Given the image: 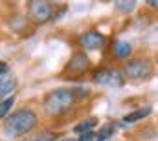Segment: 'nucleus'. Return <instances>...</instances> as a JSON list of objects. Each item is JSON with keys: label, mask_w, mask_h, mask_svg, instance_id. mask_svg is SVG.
Here are the masks:
<instances>
[{"label": "nucleus", "mask_w": 158, "mask_h": 141, "mask_svg": "<svg viewBox=\"0 0 158 141\" xmlns=\"http://www.w3.org/2000/svg\"><path fill=\"white\" fill-rule=\"evenodd\" d=\"M39 123V115L31 108H20L13 114H9L4 121V134L7 138H22L24 134L31 132Z\"/></svg>", "instance_id": "obj_1"}, {"label": "nucleus", "mask_w": 158, "mask_h": 141, "mask_svg": "<svg viewBox=\"0 0 158 141\" xmlns=\"http://www.w3.org/2000/svg\"><path fill=\"white\" fill-rule=\"evenodd\" d=\"M76 103H77V99L74 95V90L59 88V90H52L50 94H46V97L42 101V108L48 115L59 117V115H64L66 112H70Z\"/></svg>", "instance_id": "obj_2"}, {"label": "nucleus", "mask_w": 158, "mask_h": 141, "mask_svg": "<svg viewBox=\"0 0 158 141\" xmlns=\"http://www.w3.org/2000/svg\"><path fill=\"white\" fill-rule=\"evenodd\" d=\"M153 75V62L149 59H131L123 66V77L131 81H145Z\"/></svg>", "instance_id": "obj_3"}, {"label": "nucleus", "mask_w": 158, "mask_h": 141, "mask_svg": "<svg viewBox=\"0 0 158 141\" xmlns=\"http://www.w3.org/2000/svg\"><path fill=\"white\" fill-rule=\"evenodd\" d=\"M92 83L99 86H107V88H121L125 84V77L116 68H99L94 71Z\"/></svg>", "instance_id": "obj_4"}, {"label": "nucleus", "mask_w": 158, "mask_h": 141, "mask_svg": "<svg viewBox=\"0 0 158 141\" xmlns=\"http://www.w3.org/2000/svg\"><path fill=\"white\" fill-rule=\"evenodd\" d=\"M28 17L33 24H46L53 17V4L44 0H31L28 2Z\"/></svg>", "instance_id": "obj_5"}, {"label": "nucleus", "mask_w": 158, "mask_h": 141, "mask_svg": "<svg viewBox=\"0 0 158 141\" xmlns=\"http://www.w3.org/2000/svg\"><path fill=\"white\" fill-rule=\"evenodd\" d=\"M90 68V59L86 53L79 51V53H74V57L68 61V64L64 66V73L63 77H68V79H76V77H81L85 75Z\"/></svg>", "instance_id": "obj_6"}, {"label": "nucleus", "mask_w": 158, "mask_h": 141, "mask_svg": "<svg viewBox=\"0 0 158 141\" xmlns=\"http://www.w3.org/2000/svg\"><path fill=\"white\" fill-rule=\"evenodd\" d=\"M107 42V38L101 35L99 31H86L85 35H81L79 38V44L85 48V50H99L103 48Z\"/></svg>", "instance_id": "obj_7"}, {"label": "nucleus", "mask_w": 158, "mask_h": 141, "mask_svg": "<svg viewBox=\"0 0 158 141\" xmlns=\"http://www.w3.org/2000/svg\"><path fill=\"white\" fill-rule=\"evenodd\" d=\"M132 53V44L127 40H114L112 44V55L116 61H125Z\"/></svg>", "instance_id": "obj_8"}, {"label": "nucleus", "mask_w": 158, "mask_h": 141, "mask_svg": "<svg viewBox=\"0 0 158 141\" xmlns=\"http://www.w3.org/2000/svg\"><path fill=\"white\" fill-rule=\"evenodd\" d=\"M151 112H153V108H151V106H143V108H138V110H134V112L127 114V115L123 117V123L131 125V123L142 121V119H145L147 115H151Z\"/></svg>", "instance_id": "obj_9"}, {"label": "nucleus", "mask_w": 158, "mask_h": 141, "mask_svg": "<svg viewBox=\"0 0 158 141\" xmlns=\"http://www.w3.org/2000/svg\"><path fill=\"white\" fill-rule=\"evenodd\" d=\"M94 127H98V119H96V117H90V119H85V121L77 123V125L74 127V132L81 136V134H85V132H90Z\"/></svg>", "instance_id": "obj_10"}, {"label": "nucleus", "mask_w": 158, "mask_h": 141, "mask_svg": "<svg viewBox=\"0 0 158 141\" xmlns=\"http://www.w3.org/2000/svg\"><path fill=\"white\" fill-rule=\"evenodd\" d=\"M15 88H17V81L15 79H9L6 83H0V99L9 97V94L15 92Z\"/></svg>", "instance_id": "obj_11"}, {"label": "nucleus", "mask_w": 158, "mask_h": 141, "mask_svg": "<svg viewBox=\"0 0 158 141\" xmlns=\"http://www.w3.org/2000/svg\"><path fill=\"white\" fill-rule=\"evenodd\" d=\"M13 105H15V95H9V97L0 101V119L9 115V110L13 108Z\"/></svg>", "instance_id": "obj_12"}, {"label": "nucleus", "mask_w": 158, "mask_h": 141, "mask_svg": "<svg viewBox=\"0 0 158 141\" xmlns=\"http://www.w3.org/2000/svg\"><path fill=\"white\" fill-rule=\"evenodd\" d=\"M114 130H116V127H114L112 123H107L105 127H101V130L98 132V136L94 138V141H105V139H109V138L114 134Z\"/></svg>", "instance_id": "obj_13"}, {"label": "nucleus", "mask_w": 158, "mask_h": 141, "mask_svg": "<svg viewBox=\"0 0 158 141\" xmlns=\"http://www.w3.org/2000/svg\"><path fill=\"white\" fill-rule=\"evenodd\" d=\"M134 7H136V2H134V0H129V2H127V0L121 2V0H119V2H116V9H118L119 13H131Z\"/></svg>", "instance_id": "obj_14"}, {"label": "nucleus", "mask_w": 158, "mask_h": 141, "mask_svg": "<svg viewBox=\"0 0 158 141\" xmlns=\"http://www.w3.org/2000/svg\"><path fill=\"white\" fill-rule=\"evenodd\" d=\"M9 24L13 26L15 31H22L24 26H26V17H24V15H15V17L9 20Z\"/></svg>", "instance_id": "obj_15"}, {"label": "nucleus", "mask_w": 158, "mask_h": 141, "mask_svg": "<svg viewBox=\"0 0 158 141\" xmlns=\"http://www.w3.org/2000/svg\"><path fill=\"white\" fill-rule=\"evenodd\" d=\"M88 94H90V90H88V88H81V86H79V88H74V95H76V99H77V101L85 99Z\"/></svg>", "instance_id": "obj_16"}, {"label": "nucleus", "mask_w": 158, "mask_h": 141, "mask_svg": "<svg viewBox=\"0 0 158 141\" xmlns=\"http://www.w3.org/2000/svg\"><path fill=\"white\" fill-rule=\"evenodd\" d=\"M94 138H96V132H94V130H90V132H85V134H81L77 141H94Z\"/></svg>", "instance_id": "obj_17"}, {"label": "nucleus", "mask_w": 158, "mask_h": 141, "mask_svg": "<svg viewBox=\"0 0 158 141\" xmlns=\"http://www.w3.org/2000/svg\"><path fill=\"white\" fill-rule=\"evenodd\" d=\"M7 71H9V66H7L6 62H2V61H0V75H6Z\"/></svg>", "instance_id": "obj_18"}, {"label": "nucleus", "mask_w": 158, "mask_h": 141, "mask_svg": "<svg viewBox=\"0 0 158 141\" xmlns=\"http://www.w3.org/2000/svg\"><path fill=\"white\" fill-rule=\"evenodd\" d=\"M147 4H149L151 7H155V9H158V0H149Z\"/></svg>", "instance_id": "obj_19"}, {"label": "nucleus", "mask_w": 158, "mask_h": 141, "mask_svg": "<svg viewBox=\"0 0 158 141\" xmlns=\"http://www.w3.org/2000/svg\"><path fill=\"white\" fill-rule=\"evenodd\" d=\"M59 141H76V139H72V138H66V139H59Z\"/></svg>", "instance_id": "obj_20"}, {"label": "nucleus", "mask_w": 158, "mask_h": 141, "mask_svg": "<svg viewBox=\"0 0 158 141\" xmlns=\"http://www.w3.org/2000/svg\"><path fill=\"white\" fill-rule=\"evenodd\" d=\"M33 141H40V139H33Z\"/></svg>", "instance_id": "obj_21"}]
</instances>
